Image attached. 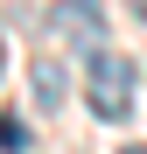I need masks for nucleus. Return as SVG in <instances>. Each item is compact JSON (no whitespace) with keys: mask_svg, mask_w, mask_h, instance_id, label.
Here are the masks:
<instances>
[{"mask_svg":"<svg viewBox=\"0 0 147 154\" xmlns=\"http://www.w3.org/2000/svg\"><path fill=\"white\" fill-rule=\"evenodd\" d=\"M63 14V28L77 35V42H98V14H91V0H70V7H56Z\"/></svg>","mask_w":147,"mask_h":154,"instance_id":"7ed1b4c3","label":"nucleus"},{"mask_svg":"<svg viewBox=\"0 0 147 154\" xmlns=\"http://www.w3.org/2000/svg\"><path fill=\"white\" fill-rule=\"evenodd\" d=\"M91 112L98 119H126L133 112V63L126 56H91Z\"/></svg>","mask_w":147,"mask_h":154,"instance_id":"f257e3e1","label":"nucleus"},{"mask_svg":"<svg viewBox=\"0 0 147 154\" xmlns=\"http://www.w3.org/2000/svg\"><path fill=\"white\" fill-rule=\"evenodd\" d=\"M119 154H147V147H119Z\"/></svg>","mask_w":147,"mask_h":154,"instance_id":"423d86ee","label":"nucleus"},{"mask_svg":"<svg viewBox=\"0 0 147 154\" xmlns=\"http://www.w3.org/2000/svg\"><path fill=\"white\" fill-rule=\"evenodd\" d=\"M63 91H70V84H63V63H35V105H42V112H56V105H63Z\"/></svg>","mask_w":147,"mask_h":154,"instance_id":"f03ea898","label":"nucleus"},{"mask_svg":"<svg viewBox=\"0 0 147 154\" xmlns=\"http://www.w3.org/2000/svg\"><path fill=\"white\" fill-rule=\"evenodd\" d=\"M0 70H7V42H0Z\"/></svg>","mask_w":147,"mask_h":154,"instance_id":"39448f33","label":"nucleus"},{"mask_svg":"<svg viewBox=\"0 0 147 154\" xmlns=\"http://www.w3.org/2000/svg\"><path fill=\"white\" fill-rule=\"evenodd\" d=\"M28 147V126H14V119H0V154H21Z\"/></svg>","mask_w":147,"mask_h":154,"instance_id":"20e7f679","label":"nucleus"}]
</instances>
